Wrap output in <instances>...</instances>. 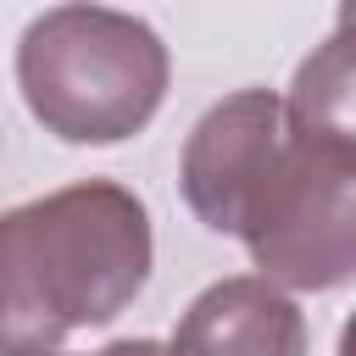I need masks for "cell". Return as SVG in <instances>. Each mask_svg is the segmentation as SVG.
<instances>
[{
    "mask_svg": "<svg viewBox=\"0 0 356 356\" xmlns=\"http://www.w3.org/2000/svg\"><path fill=\"white\" fill-rule=\"evenodd\" d=\"M56 356H61V350H56ZM89 356H167V350H161L156 339H111L106 350H89Z\"/></svg>",
    "mask_w": 356,
    "mask_h": 356,
    "instance_id": "cell-7",
    "label": "cell"
},
{
    "mask_svg": "<svg viewBox=\"0 0 356 356\" xmlns=\"http://www.w3.org/2000/svg\"><path fill=\"white\" fill-rule=\"evenodd\" d=\"M161 350L167 356H312V334L300 306L284 289H273L256 273H239L200 289Z\"/></svg>",
    "mask_w": 356,
    "mask_h": 356,
    "instance_id": "cell-5",
    "label": "cell"
},
{
    "mask_svg": "<svg viewBox=\"0 0 356 356\" xmlns=\"http://www.w3.org/2000/svg\"><path fill=\"white\" fill-rule=\"evenodd\" d=\"M167 44L150 22L111 6L39 11L17 44V89L67 145L134 139L167 100Z\"/></svg>",
    "mask_w": 356,
    "mask_h": 356,
    "instance_id": "cell-2",
    "label": "cell"
},
{
    "mask_svg": "<svg viewBox=\"0 0 356 356\" xmlns=\"http://www.w3.org/2000/svg\"><path fill=\"white\" fill-rule=\"evenodd\" d=\"M284 145V106L273 89L222 95L184 139L178 189L211 234H239L273 156Z\"/></svg>",
    "mask_w": 356,
    "mask_h": 356,
    "instance_id": "cell-4",
    "label": "cell"
},
{
    "mask_svg": "<svg viewBox=\"0 0 356 356\" xmlns=\"http://www.w3.org/2000/svg\"><path fill=\"white\" fill-rule=\"evenodd\" d=\"M250 261L273 289H339L356 273V134H295L239 222Z\"/></svg>",
    "mask_w": 356,
    "mask_h": 356,
    "instance_id": "cell-3",
    "label": "cell"
},
{
    "mask_svg": "<svg viewBox=\"0 0 356 356\" xmlns=\"http://www.w3.org/2000/svg\"><path fill=\"white\" fill-rule=\"evenodd\" d=\"M284 106V128L295 134H356L350 122V39L345 28H334L295 72L289 100Z\"/></svg>",
    "mask_w": 356,
    "mask_h": 356,
    "instance_id": "cell-6",
    "label": "cell"
},
{
    "mask_svg": "<svg viewBox=\"0 0 356 356\" xmlns=\"http://www.w3.org/2000/svg\"><path fill=\"white\" fill-rule=\"evenodd\" d=\"M150 211L111 178L0 211V356H56L72 328H106L150 278Z\"/></svg>",
    "mask_w": 356,
    "mask_h": 356,
    "instance_id": "cell-1",
    "label": "cell"
}]
</instances>
